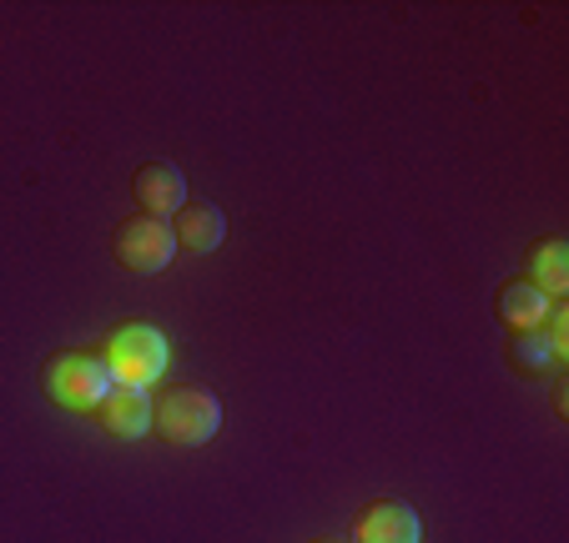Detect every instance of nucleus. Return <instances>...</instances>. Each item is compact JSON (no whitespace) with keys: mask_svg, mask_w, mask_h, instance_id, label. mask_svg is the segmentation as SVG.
Masks as SVG:
<instances>
[{"mask_svg":"<svg viewBox=\"0 0 569 543\" xmlns=\"http://www.w3.org/2000/svg\"><path fill=\"white\" fill-rule=\"evenodd\" d=\"M41 388L56 408H66V413H97V403L117 388V378H111L101 352L66 348L41 368Z\"/></svg>","mask_w":569,"mask_h":543,"instance_id":"1","label":"nucleus"},{"mask_svg":"<svg viewBox=\"0 0 569 543\" xmlns=\"http://www.w3.org/2000/svg\"><path fill=\"white\" fill-rule=\"evenodd\" d=\"M222 428V403L207 388H161L151 398V433L177 448H202Z\"/></svg>","mask_w":569,"mask_h":543,"instance_id":"2","label":"nucleus"},{"mask_svg":"<svg viewBox=\"0 0 569 543\" xmlns=\"http://www.w3.org/2000/svg\"><path fill=\"white\" fill-rule=\"evenodd\" d=\"M101 358H107V368H111V378H117V383L151 388L161 373H167L172 348H167V338H161L151 322H127V328H111Z\"/></svg>","mask_w":569,"mask_h":543,"instance_id":"3","label":"nucleus"},{"mask_svg":"<svg viewBox=\"0 0 569 543\" xmlns=\"http://www.w3.org/2000/svg\"><path fill=\"white\" fill-rule=\"evenodd\" d=\"M111 252L127 272H161V267H172L177 257V237H172V222H161V217H147V212H131L127 222L117 227L111 237Z\"/></svg>","mask_w":569,"mask_h":543,"instance_id":"4","label":"nucleus"},{"mask_svg":"<svg viewBox=\"0 0 569 543\" xmlns=\"http://www.w3.org/2000/svg\"><path fill=\"white\" fill-rule=\"evenodd\" d=\"M419 539H423V523L413 513V503L373 499L353 519V543H419Z\"/></svg>","mask_w":569,"mask_h":543,"instance_id":"5","label":"nucleus"},{"mask_svg":"<svg viewBox=\"0 0 569 543\" xmlns=\"http://www.w3.org/2000/svg\"><path fill=\"white\" fill-rule=\"evenodd\" d=\"M97 423L107 428L111 438H137L151 433V388H131V383H117L107 398L97 403Z\"/></svg>","mask_w":569,"mask_h":543,"instance_id":"6","label":"nucleus"},{"mask_svg":"<svg viewBox=\"0 0 569 543\" xmlns=\"http://www.w3.org/2000/svg\"><path fill=\"white\" fill-rule=\"evenodd\" d=\"M131 192H137V207L147 217H177L187 207V177L172 167V161H147V167L137 171V181H131Z\"/></svg>","mask_w":569,"mask_h":543,"instance_id":"7","label":"nucleus"},{"mask_svg":"<svg viewBox=\"0 0 569 543\" xmlns=\"http://www.w3.org/2000/svg\"><path fill=\"white\" fill-rule=\"evenodd\" d=\"M172 237H177V247H187V252L207 257V252H217V247H222L227 217L217 212L212 202H187L182 212H177V222H172Z\"/></svg>","mask_w":569,"mask_h":543,"instance_id":"8","label":"nucleus"},{"mask_svg":"<svg viewBox=\"0 0 569 543\" xmlns=\"http://www.w3.org/2000/svg\"><path fill=\"white\" fill-rule=\"evenodd\" d=\"M529 288H539L549 302L565 298L569 292V242L565 237H545V242L529 247V272H525Z\"/></svg>","mask_w":569,"mask_h":543,"instance_id":"9","label":"nucleus"},{"mask_svg":"<svg viewBox=\"0 0 569 543\" xmlns=\"http://www.w3.org/2000/svg\"><path fill=\"white\" fill-rule=\"evenodd\" d=\"M549 308H555V302H549L539 288H529L525 278H515V282H505V288H499V318H505L515 332L539 328V322L549 318Z\"/></svg>","mask_w":569,"mask_h":543,"instance_id":"10","label":"nucleus"},{"mask_svg":"<svg viewBox=\"0 0 569 543\" xmlns=\"http://www.w3.org/2000/svg\"><path fill=\"white\" fill-rule=\"evenodd\" d=\"M545 362H559L555 348H549V338H545V328L515 332V368H545Z\"/></svg>","mask_w":569,"mask_h":543,"instance_id":"11","label":"nucleus"},{"mask_svg":"<svg viewBox=\"0 0 569 543\" xmlns=\"http://www.w3.org/2000/svg\"><path fill=\"white\" fill-rule=\"evenodd\" d=\"M312 543H338V539H312Z\"/></svg>","mask_w":569,"mask_h":543,"instance_id":"12","label":"nucleus"}]
</instances>
